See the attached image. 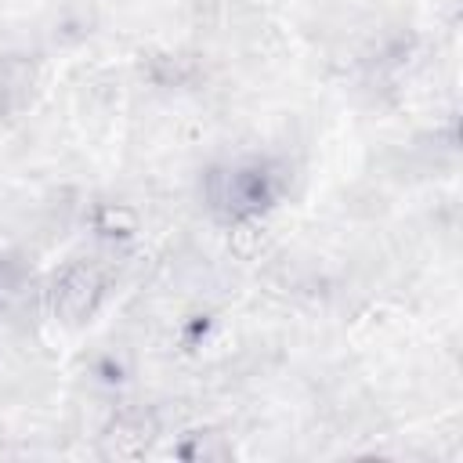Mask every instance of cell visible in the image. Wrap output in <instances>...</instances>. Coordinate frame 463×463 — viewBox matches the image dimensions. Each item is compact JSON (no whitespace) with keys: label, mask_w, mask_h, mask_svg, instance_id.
I'll use <instances>...</instances> for the list:
<instances>
[{"label":"cell","mask_w":463,"mask_h":463,"mask_svg":"<svg viewBox=\"0 0 463 463\" xmlns=\"http://www.w3.org/2000/svg\"><path fill=\"white\" fill-rule=\"evenodd\" d=\"M275 199V177L264 163H235L210 177V206L224 221H250Z\"/></svg>","instance_id":"6da1fadb"},{"label":"cell","mask_w":463,"mask_h":463,"mask_svg":"<svg viewBox=\"0 0 463 463\" xmlns=\"http://www.w3.org/2000/svg\"><path fill=\"white\" fill-rule=\"evenodd\" d=\"M105 282L90 264H72L54 279V311L65 318H83L94 311Z\"/></svg>","instance_id":"7a4b0ae2"}]
</instances>
